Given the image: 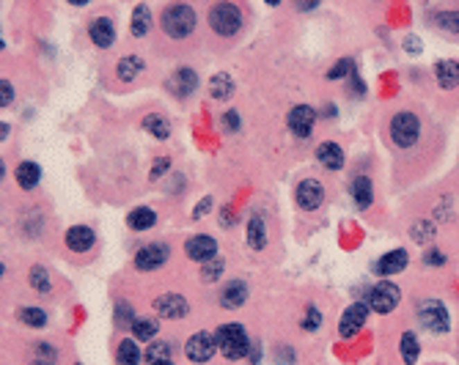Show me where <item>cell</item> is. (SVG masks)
<instances>
[{"label": "cell", "instance_id": "484cf974", "mask_svg": "<svg viewBox=\"0 0 459 365\" xmlns=\"http://www.w3.org/2000/svg\"><path fill=\"white\" fill-rule=\"evenodd\" d=\"M149 28H152V11H149V6H138V8L132 11V25H130V30H132V36H146Z\"/></svg>", "mask_w": 459, "mask_h": 365}, {"label": "cell", "instance_id": "f35d334b", "mask_svg": "<svg viewBox=\"0 0 459 365\" xmlns=\"http://www.w3.org/2000/svg\"><path fill=\"white\" fill-rule=\"evenodd\" d=\"M413 236H415L418 242H424V239H432V225H429V222H415V228H413Z\"/></svg>", "mask_w": 459, "mask_h": 365}, {"label": "cell", "instance_id": "44dd1931", "mask_svg": "<svg viewBox=\"0 0 459 365\" xmlns=\"http://www.w3.org/2000/svg\"><path fill=\"white\" fill-rule=\"evenodd\" d=\"M39 176H42V168L36 162H19V168H17V184L22 190H33L39 184Z\"/></svg>", "mask_w": 459, "mask_h": 365}, {"label": "cell", "instance_id": "7bdbcfd3", "mask_svg": "<svg viewBox=\"0 0 459 365\" xmlns=\"http://www.w3.org/2000/svg\"><path fill=\"white\" fill-rule=\"evenodd\" d=\"M223 127H229L231 132H236V130H239V118H236V113H234V110H229V113L223 116Z\"/></svg>", "mask_w": 459, "mask_h": 365}, {"label": "cell", "instance_id": "60d3db41", "mask_svg": "<svg viewBox=\"0 0 459 365\" xmlns=\"http://www.w3.org/2000/svg\"><path fill=\"white\" fill-rule=\"evenodd\" d=\"M424 261H426L429 267H443V264H446V256H443V253H438V250H429Z\"/></svg>", "mask_w": 459, "mask_h": 365}, {"label": "cell", "instance_id": "2e32d148", "mask_svg": "<svg viewBox=\"0 0 459 365\" xmlns=\"http://www.w3.org/2000/svg\"><path fill=\"white\" fill-rule=\"evenodd\" d=\"M316 159L327 170H341L344 168V148L338 146V143H333V141H327V143H322V146L316 148Z\"/></svg>", "mask_w": 459, "mask_h": 365}, {"label": "cell", "instance_id": "4dcf8cb0", "mask_svg": "<svg viewBox=\"0 0 459 365\" xmlns=\"http://www.w3.org/2000/svg\"><path fill=\"white\" fill-rule=\"evenodd\" d=\"M130 330L135 332L138 341H152L154 335H157V324H154L152 319H135Z\"/></svg>", "mask_w": 459, "mask_h": 365}, {"label": "cell", "instance_id": "ba28073f", "mask_svg": "<svg viewBox=\"0 0 459 365\" xmlns=\"http://www.w3.org/2000/svg\"><path fill=\"white\" fill-rule=\"evenodd\" d=\"M369 302H355V305H349L347 310H344V316H341V324H338V332H341V338H352V335H358L361 330H363V324H366V319H369Z\"/></svg>", "mask_w": 459, "mask_h": 365}, {"label": "cell", "instance_id": "d6a6232c", "mask_svg": "<svg viewBox=\"0 0 459 365\" xmlns=\"http://www.w3.org/2000/svg\"><path fill=\"white\" fill-rule=\"evenodd\" d=\"M19 319L31 327H44L47 324V313L42 308H19Z\"/></svg>", "mask_w": 459, "mask_h": 365}, {"label": "cell", "instance_id": "3957f363", "mask_svg": "<svg viewBox=\"0 0 459 365\" xmlns=\"http://www.w3.org/2000/svg\"><path fill=\"white\" fill-rule=\"evenodd\" d=\"M418 321L424 324V330L435 332V335H443L451 324L449 319V308L440 302V299H424L418 305Z\"/></svg>", "mask_w": 459, "mask_h": 365}, {"label": "cell", "instance_id": "8992f818", "mask_svg": "<svg viewBox=\"0 0 459 365\" xmlns=\"http://www.w3.org/2000/svg\"><path fill=\"white\" fill-rule=\"evenodd\" d=\"M215 352H220L218 338L209 335V332H198L184 344V355H187L190 363H209L215 357Z\"/></svg>", "mask_w": 459, "mask_h": 365}, {"label": "cell", "instance_id": "b9f144b4", "mask_svg": "<svg viewBox=\"0 0 459 365\" xmlns=\"http://www.w3.org/2000/svg\"><path fill=\"white\" fill-rule=\"evenodd\" d=\"M116 310H119V319H116V321H119V327H127V321L132 319V310H130V305H119ZM132 321H135V319H132Z\"/></svg>", "mask_w": 459, "mask_h": 365}, {"label": "cell", "instance_id": "7402d4cb", "mask_svg": "<svg viewBox=\"0 0 459 365\" xmlns=\"http://www.w3.org/2000/svg\"><path fill=\"white\" fill-rule=\"evenodd\" d=\"M352 198H355V206H358V209H369V206H372L374 193H372V181H369L366 176H358V179L352 181Z\"/></svg>", "mask_w": 459, "mask_h": 365}, {"label": "cell", "instance_id": "836d02e7", "mask_svg": "<svg viewBox=\"0 0 459 365\" xmlns=\"http://www.w3.org/2000/svg\"><path fill=\"white\" fill-rule=\"evenodd\" d=\"M31 283H33V289L42 294H47L53 289V283H50V275H47V269L44 267H33L31 269Z\"/></svg>", "mask_w": 459, "mask_h": 365}, {"label": "cell", "instance_id": "9a60e30c", "mask_svg": "<svg viewBox=\"0 0 459 365\" xmlns=\"http://www.w3.org/2000/svg\"><path fill=\"white\" fill-rule=\"evenodd\" d=\"M168 88H171V94H173V96H190V94L198 88V77H196L193 69L182 66V69H176L173 77L168 80Z\"/></svg>", "mask_w": 459, "mask_h": 365}, {"label": "cell", "instance_id": "4316f807", "mask_svg": "<svg viewBox=\"0 0 459 365\" xmlns=\"http://www.w3.org/2000/svg\"><path fill=\"white\" fill-rule=\"evenodd\" d=\"M141 69H144V61H141V58H135V55H127V58H121V61H119V69H116V74H119V80L132 82V80L141 74Z\"/></svg>", "mask_w": 459, "mask_h": 365}, {"label": "cell", "instance_id": "d6986e66", "mask_svg": "<svg viewBox=\"0 0 459 365\" xmlns=\"http://www.w3.org/2000/svg\"><path fill=\"white\" fill-rule=\"evenodd\" d=\"M245 299H248V286L242 281H231V283L223 286V292H220V305L229 308V310H236Z\"/></svg>", "mask_w": 459, "mask_h": 365}, {"label": "cell", "instance_id": "7c38bea8", "mask_svg": "<svg viewBox=\"0 0 459 365\" xmlns=\"http://www.w3.org/2000/svg\"><path fill=\"white\" fill-rule=\"evenodd\" d=\"M289 130L297 135V138H308L311 135V130H313V121H316V113H313V107H308V105H297V107H292L289 110Z\"/></svg>", "mask_w": 459, "mask_h": 365}, {"label": "cell", "instance_id": "8fae6325", "mask_svg": "<svg viewBox=\"0 0 459 365\" xmlns=\"http://www.w3.org/2000/svg\"><path fill=\"white\" fill-rule=\"evenodd\" d=\"M187 256L193 258V261H201V264H209L212 258H215V253H218V242L212 239V236H207V233H198V236H193L190 242H187Z\"/></svg>", "mask_w": 459, "mask_h": 365}, {"label": "cell", "instance_id": "f546056e", "mask_svg": "<svg viewBox=\"0 0 459 365\" xmlns=\"http://www.w3.org/2000/svg\"><path fill=\"white\" fill-rule=\"evenodd\" d=\"M130 228H135V231H146V228H152L154 222H157V215H154L152 209H146V206H141V209H135V212H130Z\"/></svg>", "mask_w": 459, "mask_h": 365}, {"label": "cell", "instance_id": "f1b7e54d", "mask_svg": "<svg viewBox=\"0 0 459 365\" xmlns=\"http://www.w3.org/2000/svg\"><path fill=\"white\" fill-rule=\"evenodd\" d=\"M399 349H401V360L407 365H415L418 360V352H421V346H418V338L413 335V332H404L401 335V344H399Z\"/></svg>", "mask_w": 459, "mask_h": 365}, {"label": "cell", "instance_id": "5bb4252c", "mask_svg": "<svg viewBox=\"0 0 459 365\" xmlns=\"http://www.w3.org/2000/svg\"><path fill=\"white\" fill-rule=\"evenodd\" d=\"M88 36H91V42H94L96 47L107 50V47L116 42V28H113V22H110L107 17H96V19L88 25Z\"/></svg>", "mask_w": 459, "mask_h": 365}, {"label": "cell", "instance_id": "c3c4849f", "mask_svg": "<svg viewBox=\"0 0 459 365\" xmlns=\"http://www.w3.org/2000/svg\"><path fill=\"white\" fill-rule=\"evenodd\" d=\"M33 365H53V363H42V360H39V363H33Z\"/></svg>", "mask_w": 459, "mask_h": 365}, {"label": "cell", "instance_id": "1f68e13d", "mask_svg": "<svg viewBox=\"0 0 459 365\" xmlns=\"http://www.w3.org/2000/svg\"><path fill=\"white\" fill-rule=\"evenodd\" d=\"M435 25L440 30L459 33V11H440V14H435Z\"/></svg>", "mask_w": 459, "mask_h": 365}, {"label": "cell", "instance_id": "9c48e42d", "mask_svg": "<svg viewBox=\"0 0 459 365\" xmlns=\"http://www.w3.org/2000/svg\"><path fill=\"white\" fill-rule=\"evenodd\" d=\"M295 198H297V206H300V209L316 212V209L322 206V201H324V187H322V181H316V179H306V181L297 184Z\"/></svg>", "mask_w": 459, "mask_h": 365}, {"label": "cell", "instance_id": "6da1fadb", "mask_svg": "<svg viewBox=\"0 0 459 365\" xmlns=\"http://www.w3.org/2000/svg\"><path fill=\"white\" fill-rule=\"evenodd\" d=\"M196 28V11L187 3H173L162 11V30L171 39H184Z\"/></svg>", "mask_w": 459, "mask_h": 365}, {"label": "cell", "instance_id": "d4e9b609", "mask_svg": "<svg viewBox=\"0 0 459 365\" xmlns=\"http://www.w3.org/2000/svg\"><path fill=\"white\" fill-rule=\"evenodd\" d=\"M116 360H119V365H138L141 363V349H138V344H135L132 338H124V341L119 344Z\"/></svg>", "mask_w": 459, "mask_h": 365}, {"label": "cell", "instance_id": "5b68a950", "mask_svg": "<svg viewBox=\"0 0 459 365\" xmlns=\"http://www.w3.org/2000/svg\"><path fill=\"white\" fill-rule=\"evenodd\" d=\"M209 28L218 36H234L242 28V11L234 3H218L209 11Z\"/></svg>", "mask_w": 459, "mask_h": 365}, {"label": "cell", "instance_id": "ee69618b", "mask_svg": "<svg viewBox=\"0 0 459 365\" xmlns=\"http://www.w3.org/2000/svg\"><path fill=\"white\" fill-rule=\"evenodd\" d=\"M39 357H42V363H47V360L53 363V360H55V349H53V346H44V344H42V346H39Z\"/></svg>", "mask_w": 459, "mask_h": 365}, {"label": "cell", "instance_id": "603a6c76", "mask_svg": "<svg viewBox=\"0 0 459 365\" xmlns=\"http://www.w3.org/2000/svg\"><path fill=\"white\" fill-rule=\"evenodd\" d=\"M438 82L440 88H457L459 85V61H440L438 64Z\"/></svg>", "mask_w": 459, "mask_h": 365}, {"label": "cell", "instance_id": "52a82bcc", "mask_svg": "<svg viewBox=\"0 0 459 365\" xmlns=\"http://www.w3.org/2000/svg\"><path fill=\"white\" fill-rule=\"evenodd\" d=\"M399 299H401V292H399V286L396 283H390V281H383V283H377L372 292H369V308L374 310V313H390L396 305H399Z\"/></svg>", "mask_w": 459, "mask_h": 365}, {"label": "cell", "instance_id": "cb8c5ba5", "mask_svg": "<svg viewBox=\"0 0 459 365\" xmlns=\"http://www.w3.org/2000/svg\"><path fill=\"white\" fill-rule=\"evenodd\" d=\"M144 130H146L152 138H159V141H165V138L171 135V124H168V118L159 116V113H152V116L144 118Z\"/></svg>", "mask_w": 459, "mask_h": 365}, {"label": "cell", "instance_id": "4fadbf2b", "mask_svg": "<svg viewBox=\"0 0 459 365\" xmlns=\"http://www.w3.org/2000/svg\"><path fill=\"white\" fill-rule=\"evenodd\" d=\"M154 310L162 319H182L187 313V299L182 294H162L154 299Z\"/></svg>", "mask_w": 459, "mask_h": 365}, {"label": "cell", "instance_id": "ac0fdd59", "mask_svg": "<svg viewBox=\"0 0 459 365\" xmlns=\"http://www.w3.org/2000/svg\"><path fill=\"white\" fill-rule=\"evenodd\" d=\"M404 267H407V250H390L374 264V272L377 275H399Z\"/></svg>", "mask_w": 459, "mask_h": 365}, {"label": "cell", "instance_id": "bcb514c9", "mask_svg": "<svg viewBox=\"0 0 459 365\" xmlns=\"http://www.w3.org/2000/svg\"><path fill=\"white\" fill-rule=\"evenodd\" d=\"M165 168H168V159H162V162H157V165H154V173H152V179H157V176H159V173H162V170H165Z\"/></svg>", "mask_w": 459, "mask_h": 365}, {"label": "cell", "instance_id": "e0dca14e", "mask_svg": "<svg viewBox=\"0 0 459 365\" xmlns=\"http://www.w3.org/2000/svg\"><path fill=\"white\" fill-rule=\"evenodd\" d=\"M94 242H96V236H94V231H91V228H85V225H75V228H69V231H67V247H69V250H75V253H85V250H91V247H94Z\"/></svg>", "mask_w": 459, "mask_h": 365}, {"label": "cell", "instance_id": "277c9868", "mask_svg": "<svg viewBox=\"0 0 459 365\" xmlns=\"http://www.w3.org/2000/svg\"><path fill=\"white\" fill-rule=\"evenodd\" d=\"M421 138V121L413 113H396L390 118V141L399 148H410Z\"/></svg>", "mask_w": 459, "mask_h": 365}, {"label": "cell", "instance_id": "7dc6e473", "mask_svg": "<svg viewBox=\"0 0 459 365\" xmlns=\"http://www.w3.org/2000/svg\"><path fill=\"white\" fill-rule=\"evenodd\" d=\"M149 365H173L171 360H157V363H149Z\"/></svg>", "mask_w": 459, "mask_h": 365}, {"label": "cell", "instance_id": "e575fe53", "mask_svg": "<svg viewBox=\"0 0 459 365\" xmlns=\"http://www.w3.org/2000/svg\"><path fill=\"white\" fill-rule=\"evenodd\" d=\"M223 267H226L223 261H209V264H204V269H201V278L212 283V281H218V278H220V272H223Z\"/></svg>", "mask_w": 459, "mask_h": 365}, {"label": "cell", "instance_id": "30bf717a", "mask_svg": "<svg viewBox=\"0 0 459 365\" xmlns=\"http://www.w3.org/2000/svg\"><path fill=\"white\" fill-rule=\"evenodd\" d=\"M168 261V247L165 244H146L135 253V267L141 272H152V269H159L162 264Z\"/></svg>", "mask_w": 459, "mask_h": 365}, {"label": "cell", "instance_id": "8d00e7d4", "mask_svg": "<svg viewBox=\"0 0 459 365\" xmlns=\"http://www.w3.org/2000/svg\"><path fill=\"white\" fill-rule=\"evenodd\" d=\"M349 72H352V61L344 58V61H338V64L327 72V77H330V80H338V77H344V74H349Z\"/></svg>", "mask_w": 459, "mask_h": 365}, {"label": "cell", "instance_id": "f6af8a7d", "mask_svg": "<svg viewBox=\"0 0 459 365\" xmlns=\"http://www.w3.org/2000/svg\"><path fill=\"white\" fill-rule=\"evenodd\" d=\"M209 209H212V201H209V198H204V201H201V204L196 206V217H201V215H207Z\"/></svg>", "mask_w": 459, "mask_h": 365}, {"label": "cell", "instance_id": "74e56055", "mask_svg": "<svg viewBox=\"0 0 459 365\" xmlns=\"http://www.w3.org/2000/svg\"><path fill=\"white\" fill-rule=\"evenodd\" d=\"M157 360H168V344H154L149 349V363H157Z\"/></svg>", "mask_w": 459, "mask_h": 365}, {"label": "cell", "instance_id": "83f0119b", "mask_svg": "<svg viewBox=\"0 0 459 365\" xmlns=\"http://www.w3.org/2000/svg\"><path fill=\"white\" fill-rule=\"evenodd\" d=\"M209 94L215 99H229L231 94H234V80H231L229 74H215L209 80Z\"/></svg>", "mask_w": 459, "mask_h": 365}, {"label": "cell", "instance_id": "ffe728a7", "mask_svg": "<svg viewBox=\"0 0 459 365\" xmlns=\"http://www.w3.org/2000/svg\"><path fill=\"white\" fill-rule=\"evenodd\" d=\"M248 244L253 250H261L267 244V222H264L261 215H253L248 220Z\"/></svg>", "mask_w": 459, "mask_h": 365}, {"label": "cell", "instance_id": "ab89813d", "mask_svg": "<svg viewBox=\"0 0 459 365\" xmlns=\"http://www.w3.org/2000/svg\"><path fill=\"white\" fill-rule=\"evenodd\" d=\"M11 99H14V88H11V82L3 80V85H0V105L6 107V105H11Z\"/></svg>", "mask_w": 459, "mask_h": 365}, {"label": "cell", "instance_id": "d590c367", "mask_svg": "<svg viewBox=\"0 0 459 365\" xmlns=\"http://www.w3.org/2000/svg\"><path fill=\"white\" fill-rule=\"evenodd\" d=\"M319 324H322V313L311 305L306 310V319H303V330H306V332H313V330H319Z\"/></svg>", "mask_w": 459, "mask_h": 365}, {"label": "cell", "instance_id": "7a4b0ae2", "mask_svg": "<svg viewBox=\"0 0 459 365\" xmlns=\"http://www.w3.org/2000/svg\"><path fill=\"white\" fill-rule=\"evenodd\" d=\"M218 349L229 357V360H242L248 355V332L242 330V324H223L218 327Z\"/></svg>", "mask_w": 459, "mask_h": 365}]
</instances>
